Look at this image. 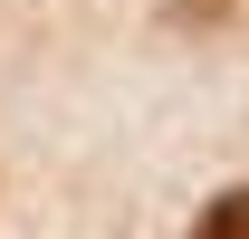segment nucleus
I'll use <instances>...</instances> for the list:
<instances>
[{"mask_svg":"<svg viewBox=\"0 0 249 239\" xmlns=\"http://www.w3.org/2000/svg\"><path fill=\"white\" fill-rule=\"evenodd\" d=\"M192 239H249V182H240V191H220V201L192 220Z\"/></svg>","mask_w":249,"mask_h":239,"instance_id":"obj_1","label":"nucleus"}]
</instances>
